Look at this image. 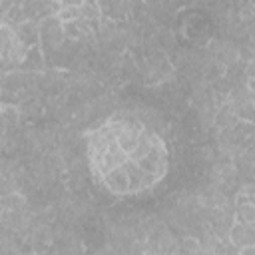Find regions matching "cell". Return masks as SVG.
Instances as JSON below:
<instances>
[{
    "label": "cell",
    "instance_id": "cell-4",
    "mask_svg": "<svg viewBox=\"0 0 255 255\" xmlns=\"http://www.w3.org/2000/svg\"><path fill=\"white\" fill-rule=\"evenodd\" d=\"M253 219H255L253 203H251V201L239 203V205H237V221H239V223H253Z\"/></svg>",
    "mask_w": 255,
    "mask_h": 255
},
{
    "label": "cell",
    "instance_id": "cell-5",
    "mask_svg": "<svg viewBox=\"0 0 255 255\" xmlns=\"http://www.w3.org/2000/svg\"><path fill=\"white\" fill-rule=\"evenodd\" d=\"M84 0H60V6H80Z\"/></svg>",
    "mask_w": 255,
    "mask_h": 255
},
{
    "label": "cell",
    "instance_id": "cell-1",
    "mask_svg": "<svg viewBox=\"0 0 255 255\" xmlns=\"http://www.w3.org/2000/svg\"><path fill=\"white\" fill-rule=\"evenodd\" d=\"M229 237H231V243H233L237 249H241V247H245V245H253V237H255V233H253V223H239V221H237V223L231 227Z\"/></svg>",
    "mask_w": 255,
    "mask_h": 255
},
{
    "label": "cell",
    "instance_id": "cell-3",
    "mask_svg": "<svg viewBox=\"0 0 255 255\" xmlns=\"http://www.w3.org/2000/svg\"><path fill=\"white\" fill-rule=\"evenodd\" d=\"M80 10H82V18L88 20V22H92L100 16V6H98L96 0H84L80 4Z\"/></svg>",
    "mask_w": 255,
    "mask_h": 255
},
{
    "label": "cell",
    "instance_id": "cell-2",
    "mask_svg": "<svg viewBox=\"0 0 255 255\" xmlns=\"http://www.w3.org/2000/svg\"><path fill=\"white\" fill-rule=\"evenodd\" d=\"M64 32H68V36L72 38H86L92 28H90V22L80 18V20H70V22H64Z\"/></svg>",
    "mask_w": 255,
    "mask_h": 255
}]
</instances>
